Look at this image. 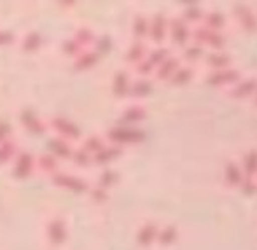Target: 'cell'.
I'll list each match as a JSON object with an SVG mask.
<instances>
[{"label": "cell", "instance_id": "3", "mask_svg": "<svg viewBox=\"0 0 257 250\" xmlns=\"http://www.w3.org/2000/svg\"><path fill=\"white\" fill-rule=\"evenodd\" d=\"M191 28L180 16L168 18V37L175 48L184 49L191 42Z\"/></svg>", "mask_w": 257, "mask_h": 250}, {"label": "cell", "instance_id": "24", "mask_svg": "<svg viewBox=\"0 0 257 250\" xmlns=\"http://www.w3.org/2000/svg\"><path fill=\"white\" fill-rule=\"evenodd\" d=\"M135 70H137V74L142 75V77L146 79V77H149V75H154V70H156V68H154L153 65H151L147 60H142L140 63H137V65H135Z\"/></svg>", "mask_w": 257, "mask_h": 250}, {"label": "cell", "instance_id": "17", "mask_svg": "<svg viewBox=\"0 0 257 250\" xmlns=\"http://www.w3.org/2000/svg\"><path fill=\"white\" fill-rule=\"evenodd\" d=\"M147 53H149V51H147V46L144 44V41H135L130 46L128 53H126V61L132 65H137L142 60H146Z\"/></svg>", "mask_w": 257, "mask_h": 250}, {"label": "cell", "instance_id": "18", "mask_svg": "<svg viewBox=\"0 0 257 250\" xmlns=\"http://www.w3.org/2000/svg\"><path fill=\"white\" fill-rule=\"evenodd\" d=\"M153 89V82L147 81V79H139V81H135L130 86V93H132V96H137V98H144V96L151 95Z\"/></svg>", "mask_w": 257, "mask_h": 250}, {"label": "cell", "instance_id": "1", "mask_svg": "<svg viewBox=\"0 0 257 250\" xmlns=\"http://www.w3.org/2000/svg\"><path fill=\"white\" fill-rule=\"evenodd\" d=\"M231 14H233L234 23L241 32H245L248 35L257 34V11L250 4L234 2L231 6Z\"/></svg>", "mask_w": 257, "mask_h": 250}, {"label": "cell", "instance_id": "13", "mask_svg": "<svg viewBox=\"0 0 257 250\" xmlns=\"http://www.w3.org/2000/svg\"><path fill=\"white\" fill-rule=\"evenodd\" d=\"M179 236H180L179 227H177L175 224H166V226L159 227L156 241H158L161 247H172V245L179 240Z\"/></svg>", "mask_w": 257, "mask_h": 250}, {"label": "cell", "instance_id": "16", "mask_svg": "<svg viewBox=\"0 0 257 250\" xmlns=\"http://www.w3.org/2000/svg\"><path fill=\"white\" fill-rule=\"evenodd\" d=\"M110 137L119 144H137L144 140V133L137 132V130H114Z\"/></svg>", "mask_w": 257, "mask_h": 250}, {"label": "cell", "instance_id": "6", "mask_svg": "<svg viewBox=\"0 0 257 250\" xmlns=\"http://www.w3.org/2000/svg\"><path fill=\"white\" fill-rule=\"evenodd\" d=\"M245 175L241 172V166L238 161L234 159H229L224 166V173H222V180H224V186L229 187V189H238L240 184L243 182Z\"/></svg>", "mask_w": 257, "mask_h": 250}, {"label": "cell", "instance_id": "9", "mask_svg": "<svg viewBox=\"0 0 257 250\" xmlns=\"http://www.w3.org/2000/svg\"><path fill=\"white\" fill-rule=\"evenodd\" d=\"M180 65H182L180 58L175 56V54H172V56L166 58L161 65H158V67H156L154 77L158 79V81H170V79H172V75L179 70Z\"/></svg>", "mask_w": 257, "mask_h": 250}, {"label": "cell", "instance_id": "5", "mask_svg": "<svg viewBox=\"0 0 257 250\" xmlns=\"http://www.w3.org/2000/svg\"><path fill=\"white\" fill-rule=\"evenodd\" d=\"M149 39L158 46L168 39V18L165 13H156L149 20Z\"/></svg>", "mask_w": 257, "mask_h": 250}, {"label": "cell", "instance_id": "14", "mask_svg": "<svg viewBox=\"0 0 257 250\" xmlns=\"http://www.w3.org/2000/svg\"><path fill=\"white\" fill-rule=\"evenodd\" d=\"M158 224L156 222H146L142 227H140L139 234H137V241H139L140 247H151V245L156 241V238H158Z\"/></svg>", "mask_w": 257, "mask_h": 250}, {"label": "cell", "instance_id": "20", "mask_svg": "<svg viewBox=\"0 0 257 250\" xmlns=\"http://www.w3.org/2000/svg\"><path fill=\"white\" fill-rule=\"evenodd\" d=\"M168 56H172V51H170L168 48H156V49H153V51H149V53H147L146 60L156 68L158 65H161Z\"/></svg>", "mask_w": 257, "mask_h": 250}, {"label": "cell", "instance_id": "7", "mask_svg": "<svg viewBox=\"0 0 257 250\" xmlns=\"http://www.w3.org/2000/svg\"><path fill=\"white\" fill-rule=\"evenodd\" d=\"M203 63L206 68H210V72L224 70V68L233 67L234 58L231 56L227 51H220V53H206L203 58Z\"/></svg>", "mask_w": 257, "mask_h": 250}, {"label": "cell", "instance_id": "10", "mask_svg": "<svg viewBox=\"0 0 257 250\" xmlns=\"http://www.w3.org/2000/svg\"><path fill=\"white\" fill-rule=\"evenodd\" d=\"M196 77V67H191V65H180L179 70L172 75L170 79V86L173 88H184V86L191 84Z\"/></svg>", "mask_w": 257, "mask_h": 250}, {"label": "cell", "instance_id": "21", "mask_svg": "<svg viewBox=\"0 0 257 250\" xmlns=\"http://www.w3.org/2000/svg\"><path fill=\"white\" fill-rule=\"evenodd\" d=\"M114 91L117 96H124L130 91V77L126 72H119L114 81Z\"/></svg>", "mask_w": 257, "mask_h": 250}, {"label": "cell", "instance_id": "25", "mask_svg": "<svg viewBox=\"0 0 257 250\" xmlns=\"http://www.w3.org/2000/svg\"><path fill=\"white\" fill-rule=\"evenodd\" d=\"M252 105H254V107L257 108V95L254 96V98H252Z\"/></svg>", "mask_w": 257, "mask_h": 250}, {"label": "cell", "instance_id": "12", "mask_svg": "<svg viewBox=\"0 0 257 250\" xmlns=\"http://www.w3.org/2000/svg\"><path fill=\"white\" fill-rule=\"evenodd\" d=\"M206 54V49L201 48V46L198 44H193V42H189V44L186 46V48L182 49V53H180V61H186V65H191V67H196L200 61H203Z\"/></svg>", "mask_w": 257, "mask_h": 250}, {"label": "cell", "instance_id": "8", "mask_svg": "<svg viewBox=\"0 0 257 250\" xmlns=\"http://www.w3.org/2000/svg\"><path fill=\"white\" fill-rule=\"evenodd\" d=\"M201 25H203L206 30L220 32V34H224V30L229 27L226 14L220 13V11H206L205 16H203V21H201Z\"/></svg>", "mask_w": 257, "mask_h": 250}, {"label": "cell", "instance_id": "2", "mask_svg": "<svg viewBox=\"0 0 257 250\" xmlns=\"http://www.w3.org/2000/svg\"><path fill=\"white\" fill-rule=\"evenodd\" d=\"M243 79L240 68L236 67H229L224 68V70H217V72H210L206 75V84L212 86V88H220V89H229L233 88L236 82H240Z\"/></svg>", "mask_w": 257, "mask_h": 250}, {"label": "cell", "instance_id": "11", "mask_svg": "<svg viewBox=\"0 0 257 250\" xmlns=\"http://www.w3.org/2000/svg\"><path fill=\"white\" fill-rule=\"evenodd\" d=\"M205 13L206 11L201 4L191 2V4H186V6L182 7V16L180 18H182L189 27H196V25H201Z\"/></svg>", "mask_w": 257, "mask_h": 250}, {"label": "cell", "instance_id": "4", "mask_svg": "<svg viewBox=\"0 0 257 250\" xmlns=\"http://www.w3.org/2000/svg\"><path fill=\"white\" fill-rule=\"evenodd\" d=\"M226 91L231 100H252L257 95V77H243L240 82H236L233 88L226 89Z\"/></svg>", "mask_w": 257, "mask_h": 250}, {"label": "cell", "instance_id": "23", "mask_svg": "<svg viewBox=\"0 0 257 250\" xmlns=\"http://www.w3.org/2000/svg\"><path fill=\"white\" fill-rule=\"evenodd\" d=\"M238 189H240L241 194H245V196H254V194H257V179L245 177L243 182L240 184Z\"/></svg>", "mask_w": 257, "mask_h": 250}, {"label": "cell", "instance_id": "22", "mask_svg": "<svg viewBox=\"0 0 257 250\" xmlns=\"http://www.w3.org/2000/svg\"><path fill=\"white\" fill-rule=\"evenodd\" d=\"M147 117V112L144 107H140V105H135V107H130L128 110L124 112V119L128 122H140L144 121V119Z\"/></svg>", "mask_w": 257, "mask_h": 250}, {"label": "cell", "instance_id": "19", "mask_svg": "<svg viewBox=\"0 0 257 250\" xmlns=\"http://www.w3.org/2000/svg\"><path fill=\"white\" fill-rule=\"evenodd\" d=\"M133 35L137 37V41H144L146 37H149V18L142 16V14H139L135 18V21H133Z\"/></svg>", "mask_w": 257, "mask_h": 250}, {"label": "cell", "instance_id": "15", "mask_svg": "<svg viewBox=\"0 0 257 250\" xmlns=\"http://www.w3.org/2000/svg\"><path fill=\"white\" fill-rule=\"evenodd\" d=\"M240 166L245 177L257 179V149H248L247 152H243L240 159Z\"/></svg>", "mask_w": 257, "mask_h": 250}]
</instances>
